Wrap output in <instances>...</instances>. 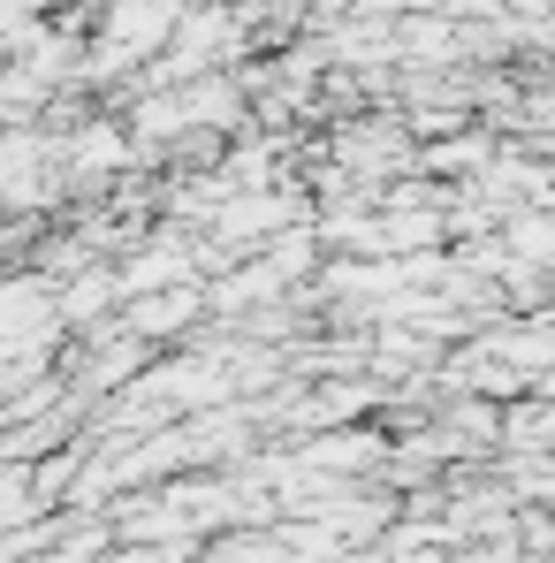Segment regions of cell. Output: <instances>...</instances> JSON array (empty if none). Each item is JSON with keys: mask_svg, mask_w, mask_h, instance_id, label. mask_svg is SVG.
Masks as SVG:
<instances>
[{"mask_svg": "<svg viewBox=\"0 0 555 563\" xmlns=\"http://www.w3.org/2000/svg\"><path fill=\"white\" fill-rule=\"evenodd\" d=\"M229 54H244V15L198 8L184 23V38H176V54H168V77H198V69H213V62H229Z\"/></svg>", "mask_w": 555, "mask_h": 563, "instance_id": "1", "label": "cell"}, {"mask_svg": "<svg viewBox=\"0 0 555 563\" xmlns=\"http://www.w3.org/2000/svg\"><path fill=\"white\" fill-rule=\"evenodd\" d=\"M373 457H380V442H373V434H320V442H304V465L328 472V479L373 472Z\"/></svg>", "mask_w": 555, "mask_h": 563, "instance_id": "2", "label": "cell"}, {"mask_svg": "<svg viewBox=\"0 0 555 563\" xmlns=\"http://www.w3.org/2000/svg\"><path fill=\"white\" fill-rule=\"evenodd\" d=\"M190 312H198V297H190V289H160V297H145V305H137V320H130V328H137V335H168V328H184Z\"/></svg>", "mask_w": 555, "mask_h": 563, "instance_id": "3", "label": "cell"}, {"mask_svg": "<svg viewBox=\"0 0 555 563\" xmlns=\"http://www.w3.org/2000/svg\"><path fill=\"white\" fill-rule=\"evenodd\" d=\"M206 563H289L281 533H236V541H213Z\"/></svg>", "mask_w": 555, "mask_h": 563, "instance_id": "4", "label": "cell"}]
</instances>
